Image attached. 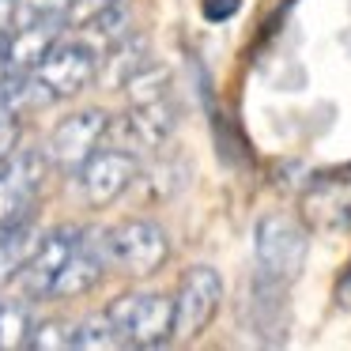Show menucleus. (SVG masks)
Masks as SVG:
<instances>
[{"label":"nucleus","mask_w":351,"mask_h":351,"mask_svg":"<svg viewBox=\"0 0 351 351\" xmlns=\"http://www.w3.org/2000/svg\"><path fill=\"white\" fill-rule=\"evenodd\" d=\"M310 253V223L302 212H268L253 227V265L257 280L291 287L306 268Z\"/></svg>","instance_id":"f257e3e1"},{"label":"nucleus","mask_w":351,"mask_h":351,"mask_svg":"<svg viewBox=\"0 0 351 351\" xmlns=\"http://www.w3.org/2000/svg\"><path fill=\"white\" fill-rule=\"evenodd\" d=\"M102 69V49L80 34V38H61L42 64L31 72V102L34 106H46V102H64L76 99L80 91L99 80Z\"/></svg>","instance_id":"f03ea898"},{"label":"nucleus","mask_w":351,"mask_h":351,"mask_svg":"<svg viewBox=\"0 0 351 351\" xmlns=\"http://www.w3.org/2000/svg\"><path fill=\"white\" fill-rule=\"evenodd\" d=\"M102 242H106L110 268L129 280H147V276L162 272V265L170 261V234L144 215H129V219L106 227Z\"/></svg>","instance_id":"7ed1b4c3"},{"label":"nucleus","mask_w":351,"mask_h":351,"mask_svg":"<svg viewBox=\"0 0 351 351\" xmlns=\"http://www.w3.org/2000/svg\"><path fill=\"white\" fill-rule=\"evenodd\" d=\"M125 348H162L174 340V298L159 291H129L106 306Z\"/></svg>","instance_id":"20e7f679"},{"label":"nucleus","mask_w":351,"mask_h":351,"mask_svg":"<svg viewBox=\"0 0 351 351\" xmlns=\"http://www.w3.org/2000/svg\"><path fill=\"white\" fill-rule=\"evenodd\" d=\"M174 340L193 343L212 328L223 306V276L212 265H189L174 295Z\"/></svg>","instance_id":"39448f33"},{"label":"nucleus","mask_w":351,"mask_h":351,"mask_svg":"<svg viewBox=\"0 0 351 351\" xmlns=\"http://www.w3.org/2000/svg\"><path fill=\"white\" fill-rule=\"evenodd\" d=\"M178 129V102L174 95H159V99H144V102H129L121 117L110 121V144L136 152L140 159L162 152L170 144Z\"/></svg>","instance_id":"423d86ee"},{"label":"nucleus","mask_w":351,"mask_h":351,"mask_svg":"<svg viewBox=\"0 0 351 351\" xmlns=\"http://www.w3.org/2000/svg\"><path fill=\"white\" fill-rule=\"evenodd\" d=\"M110 121L114 117L99 106H87V110H76V114L61 117V121L49 129V140H46V159L53 170L61 174H76L110 136Z\"/></svg>","instance_id":"0eeeda50"},{"label":"nucleus","mask_w":351,"mask_h":351,"mask_svg":"<svg viewBox=\"0 0 351 351\" xmlns=\"http://www.w3.org/2000/svg\"><path fill=\"white\" fill-rule=\"evenodd\" d=\"M140 167H144V159H140L136 152H125V147H117L106 140V144L76 170L80 193H84V200L91 208H110L114 200H121L125 193H132V185H136V178H140Z\"/></svg>","instance_id":"6e6552de"},{"label":"nucleus","mask_w":351,"mask_h":351,"mask_svg":"<svg viewBox=\"0 0 351 351\" xmlns=\"http://www.w3.org/2000/svg\"><path fill=\"white\" fill-rule=\"evenodd\" d=\"M46 152H16L0 167V230L12 227V223L34 219L38 197L46 189Z\"/></svg>","instance_id":"1a4fd4ad"},{"label":"nucleus","mask_w":351,"mask_h":351,"mask_svg":"<svg viewBox=\"0 0 351 351\" xmlns=\"http://www.w3.org/2000/svg\"><path fill=\"white\" fill-rule=\"evenodd\" d=\"M80 238H84V227L46 230V234L38 238V245H34V253L27 257V265L19 268V276L12 280L19 287V295L23 298H49V291H53L64 261H69L72 250L80 245Z\"/></svg>","instance_id":"9d476101"},{"label":"nucleus","mask_w":351,"mask_h":351,"mask_svg":"<svg viewBox=\"0 0 351 351\" xmlns=\"http://www.w3.org/2000/svg\"><path fill=\"white\" fill-rule=\"evenodd\" d=\"M298 212L310 227L321 230H351V162L321 170L302 189Z\"/></svg>","instance_id":"9b49d317"},{"label":"nucleus","mask_w":351,"mask_h":351,"mask_svg":"<svg viewBox=\"0 0 351 351\" xmlns=\"http://www.w3.org/2000/svg\"><path fill=\"white\" fill-rule=\"evenodd\" d=\"M110 272V257H106V242H102V230H84L80 245L72 250V257L64 261L61 276H57L49 298H84L106 280Z\"/></svg>","instance_id":"f8f14e48"},{"label":"nucleus","mask_w":351,"mask_h":351,"mask_svg":"<svg viewBox=\"0 0 351 351\" xmlns=\"http://www.w3.org/2000/svg\"><path fill=\"white\" fill-rule=\"evenodd\" d=\"M182 182H185V167H182V162H174V159H167V155L155 152L152 162L140 167V178H136L132 189L144 193L152 204H162V200H170L178 189H182Z\"/></svg>","instance_id":"ddd939ff"},{"label":"nucleus","mask_w":351,"mask_h":351,"mask_svg":"<svg viewBox=\"0 0 351 351\" xmlns=\"http://www.w3.org/2000/svg\"><path fill=\"white\" fill-rule=\"evenodd\" d=\"M31 328H34V321H31V310H27V298L0 302V351L27 348Z\"/></svg>","instance_id":"4468645a"},{"label":"nucleus","mask_w":351,"mask_h":351,"mask_svg":"<svg viewBox=\"0 0 351 351\" xmlns=\"http://www.w3.org/2000/svg\"><path fill=\"white\" fill-rule=\"evenodd\" d=\"M76 348L80 351H110V348H125V340L117 332L114 317L102 310V313H91V317L76 321Z\"/></svg>","instance_id":"2eb2a0df"},{"label":"nucleus","mask_w":351,"mask_h":351,"mask_svg":"<svg viewBox=\"0 0 351 351\" xmlns=\"http://www.w3.org/2000/svg\"><path fill=\"white\" fill-rule=\"evenodd\" d=\"M27 348L31 351H72L76 348V321H69V317H42V321H34Z\"/></svg>","instance_id":"dca6fc26"},{"label":"nucleus","mask_w":351,"mask_h":351,"mask_svg":"<svg viewBox=\"0 0 351 351\" xmlns=\"http://www.w3.org/2000/svg\"><path fill=\"white\" fill-rule=\"evenodd\" d=\"M121 0H72L69 12H64V23L72 27V31H80V27L95 23L99 16H106L110 8H117Z\"/></svg>","instance_id":"f3484780"},{"label":"nucleus","mask_w":351,"mask_h":351,"mask_svg":"<svg viewBox=\"0 0 351 351\" xmlns=\"http://www.w3.org/2000/svg\"><path fill=\"white\" fill-rule=\"evenodd\" d=\"M19 152V117H4L0 121V167Z\"/></svg>","instance_id":"a211bd4d"},{"label":"nucleus","mask_w":351,"mask_h":351,"mask_svg":"<svg viewBox=\"0 0 351 351\" xmlns=\"http://www.w3.org/2000/svg\"><path fill=\"white\" fill-rule=\"evenodd\" d=\"M238 8H242V0H200V12L212 23H227L230 16H238Z\"/></svg>","instance_id":"6ab92c4d"},{"label":"nucleus","mask_w":351,"mask_h":351,"mask_svg":"<svg viewBox=\"0 0 351 351\" xmlns=\"http://www.w3.org/2000/svg\"><path fill=\"white\" fill-rule=\"evenodd\" d=\"M332 295H336V306L351 313V261H348V268L340 272V280H336V291H332Z\"/></svg>","instance_id":"aec40b11"},{"label":"nucleus","mask_w":351,"mask_h":351,"mask_svg":"<svg viewBox=\"0 0 351 351\" xmlns=\"http://www.w3.org/2000/svg\"><path fill=\"white\" fill-rule=\"evenodd\" d=\"M12 27H16V0H0V46L8 42Z\"/></svg>","instance_id":"412c9836"},{"label":"nucleus","mask_w":351,"mask_h":351,"mask_svg":"<svg viewBox=\"0 0 351 351\" xmlns=\"http://www.w3.org/2000/svg\"><path fill=\"white\" fill-rule=\"evenodd\" d=\"M0 72H4V49H0Z\"/></svg>","instance_id":"4be33fe9"}]
</instances>
